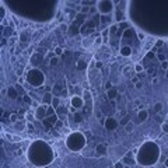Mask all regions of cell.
Returning a JSON list of instances; mask_svg holds the SVG:
<instances>
[{"label": "cell", "mask_w": 168, "mask_h": 168, "mask_svg": "<svg viewBox=\"0 0 168 168\" xmlns=\"http://www.w3.org/2000/svg\"><path fill=\"white\" fill-rule=\"evenodd\" d=\"M27 156H28V160L32 162L34 165L45 167V165H49L52 162L55 154H53L52 149L49 147V144H46L42 140H37L28 147Z\"/></svg>", "instance_id": "cell-1"}, {"label": "cell", "mask_w": 168, "mask_h": 168, "mask_svg": "<svg viewBox=\"0 0 168 168\" xmlns=\"http://www.w3.org/2000/svg\"><path fill=\"white\" fill-rule=\"evenodd\" d=\"M158 158H160V147L154 141H146L136 154L137 164L143 165V167L154 165L158 161Z\"/></svg>", "instance_id": "cell-2"}, {"label": "cell", "mask_w": 168, "mask_h": 168, "mask_svg": "<svg viewBox=\"0 0 168 168\" xmlns=\"http://www.w3.org/2000/svg\"><path fill=\"white\" fill-rule=\"evenodd\" d=\"M66 146L67 149H70L72 151H80L83 150V147L85 146V137L81 132H73L67 136L66 139Z\"/></svg>", "instance_id": "cell-3"}, {"label": "cell", "mask_w": 168, "mask_h": 168, "mask_svg": "<svg viewBox=\"0 0 168 168\" xmlns=\"http://www.w3.org/2000/svg\"><path fill=\"white\" fill-rule=\"evenodd\" d=\"M44 80H45L44 73L41 72V70H38V69H31L27 74V81L31 84L32 87H39V85H42Z\"/></svg>", "instance_id": "cell-4"}, {"label": "cell", "mask_w": 168, "mask_h": 168, "mask_svg": "<svg viewBox=\"0 0 168 168\" xmlns=\"http://www.w3.org/2000/svg\"><path fill=\"white\" fill-rule=\"evenodd\" d=\"M97 10L100 11L101 14L108 16L113 10V3L112 1H97Z\"/></svg>", "instance_id": "cell-5"}, {"label": "cell", "mask_w": 168, "mask_h": 168, "mask_svg": "<svg viewBox=\"0 0 168 168\" xmlns=\"http://www.w3.org/2000/svg\"><path fill=\"white\" fill-rule=\"evenodd\" d=\"M48 108H49V105H45V104L38 105L37 111H35V118L39 119V121H45V115H46V112H48Z\"/></svg>", "instance_id": "cell-6"}, {"label": "cell", "mask_w": 168, "mask_h": 168, "mask_svg": "<svg viewBox=\"0 0 168 168\" xmlns=\"http://www.w3.org/2000/svg\"><path fill=\"white\" fill-rule=\"evenodd\" d=\"M118 125H119V122L112 116L106 118L105 121H104V128H105L106 130H115V129L118 128Z\"/></svg>", "instance_id": "cell-7"}, {"label": "cell", "mask_w": 168, "mask_h": 168, "mask_svg": "<svg viewBox=\"0 0 168 168\" xmlns=\"http://www.w3.org/2000/svg\"><path fill=\"white\" fill-rule=\"evenodd\" d=\"M70 104L74 109H81L84 106V100L80 97V95H73L72 100H70Z\"/></svg>", "instance_id": "cell-8"}, {"label": "cell", "mask_w": 168, "mask_h": 168, "mask_svg": "<svg viewBox=\"0 0 168 168\" xmlns=\"http://www.w3.org/2000/svg\"><path fill=\"white\" fill-rule=\"evenodd\" d=\"M121 161H122L125 165H130V167H132V165H134V164L137 162V161H136V158H134L133 151H129L126 156H123V158L121 160Z\"/></svg>", "instance_id": "cell-9"}, {"label": "cell", "mask_w": 168, "mask_h": 168, "mask_svg": "<svg viewBox=\"0 0 168 168\" xmlns=\"http://www.w3.org/2000/svg\"><path fill=\"white\" fill-rule=\"evenodd\" d=\"M121 55L122 56H126V57H129V56H132V48L130 46H128V45H123V46H121Z\"/></svg>", "instance_id": "cell-10"}, {"label": "cell", "mask_w": 168, "mask_h": 168, "mask_svg": "<svg viewBox=\"0 0 168 168\" xmlns=\"http://www.w3.org/2000/svg\"><path fill=\"white\" fill-rule=\"evenodd\" d=\"M106 95H108V98H109V100H115L118 95H119L118 88H116V87H112L111 90H108V91H106Z\"/></svg>", "instance_id": "cell-11"}, {"label": "cell", "mask_w": 168, "mask_h": 168, "mask_svg": "<svg viewBox=\"0 0 168 168\" xmlns=\"http://www.w3.org/2000/svg\"><path fill=\"white\" fill-rule=\"evenodd\" d=\"M137 118H139L140 122L147 121V118H149V111H147V109H140L139 113H137Z\"/></svg>", "instance_id": "cell-12"}, {"label": "cell", "mask_w": 168, "mask_h": 168, "mask_svg": "<svg viewBox=\"0 0 168 168\" xmlns=\"http://www.w3.org/2000/svg\"><path fill=\"white\" fill-rule=\"evenodd\" d=\"M52 100H53V94H52V93H45L44 94V104L45 105H50V104H52Z\"/></svg>", "instance_id": "cell-13"}, {"label": "cell", "mask_w": 168, "mask_h": 168, "mask_svg": "<svg viewBox=\"0 0 168 168\" xmlns=\"http://www.w3.org/2000/svg\"><path fill=\"white\" fill-rule=\"evenodd\" d=\"M95 151H97L98 156H105L106 154V147L104 144H98L97 147H95Z\"/></svg>", "instance_id": "cell-14"}, {"label": "cell", "mask_w": 168, "mask_h": 168, "mask_svg": "<svg viewBox=\"0 0 168 168\" xmlns=\"http://www.w3.org/2000/svg\"><path fill=\"white\" fill-rule=\"evenodd\" d=\"M134 129V122H132V121H129L126 125H125V130H126V133H132Z\"/></svg>", "instance_id": "cell-15"}, {"label": "cell", "mask_w": 168, "mask_h": 168, "mask_svg": "<svg viewBox=\"0 0 168 168\" xmlns=\"http://www.w3.org/2000/svg\"><path fill=\"white\" fill-rule=\"evenodd\" d=\"M7 94H9V97L13 98V100H16L17 98V91H16L14 87H9V88H7Z\"/></svg>", "instance_id": "cell-16"}, {"label": "cell", "mask_w": 168, "mask_h": 168, "mask_svg": "<svg viewBox=\"0 0 168 168\" xmlns=\"http://www.w3.org/2000/svg\"><path fill=\"white\" fill-rule=\"evenodd\" d=\"M60 105V100H59V97H53V100H52V104H50V106L53 108V109H56L57 106Z\"/></svg>", "instance_id": "cell-17"}, {"label": "cell", "mask_w": 168, "mask_h": 168, "mask_svg": "<svg viewBox=\"0 0 168 168\" xmlns=\"http://www.w3.org/2000/svg\"><path fill=\"white\" fill-rule=\"evenodd\" d=\"M162 111V102H156V105H154V112L158 113V112Z\"/></svg>", "instance_id": "cell-18"}, {"label": "cell", "mask_w": 168, "mask_h": 168, "mask_svg": "<svg viewBox=\"0 0 168 168\" xmlns=\"http://www.w3.org/2000/svg\"><path fill=\"white\" fill-rule=\"evenodd\" d=\"M11 34H13V28L6 27V28H4V31H3V35H4V37H10Z\"/></svg>", "instance_id": "cell-19"}, {"label": "cell", "mask_w": 168, "mask_h": 168, "mask_svg": "<svg viewBox=\"0 0 168 168\" xmlns=\"http://www.w3.org/2000/svg\"><path fill=\"white\" fill-rule=\"evenodd\" d=\"M161 129L164 133H168V121H165V122L161 123Z\"/></svg>", "instance_id": "cell-20"}, {"label": "cell", "mask_w": 168, "mask_h": 168, "mask_svg": "<svg viewBox=\"0 0 168 168\" xmlns=\"http://www.w3.org/2000/svg\"><path fill=\"white\" fill-rule=\"evenodd\" d=\"M7 137L10 139V141H21L20 136H10V134H7Z\"/></svg>", "instance_id": "cell-21"}, {"label": "cell", "mask_w": 168, "mask_h": 168, "mask_svg": "<svg viewBox=\"0 0 168 168\" xmlns=\"http://www.w3.org/2000/svg\"><path fill=\"white\" fill-rule=\"evenodd\" d=\"M134 72H136V73H141V72H143V66H141L140 63L134 65Z\"/></svg>", "instance_id": "cell-22"}, {"label": "cell", "mask_w": 168, "mask_h": 168, "mask_svg": "<svg viewBox=\"0 0 168 168\" xmlns=\"http://www.w3.org/2000/svg\"><path fill=\"white\" fill-rule=\"evenodd\" d=\"M57 65V56H55V57H52L49 60V66H56Z\"/></svg>", "instance_id": "cell-23"}, {"label": "cell", "mask_w": 168, "mask_h": 168, "mask_svg": "<svg viewBox=\"0 0 168 168\" xmlns=\"http://www.w3.org/2000/svg\"><path fill=\"white\" fill-rule=\"evenodd\" d=\"M62 53H63V49H62L60 46H56V48H55V55L56 56H60Z\"/></svg>", "instance_id": "cell-24"}, {"label": "cell", "mask_w": 168, "mask_h": 168, "mask_svg": "<svg viewBox=\"0 0 168 168\" xmlns=\"http://www.w3.org/2000/svg\"><path fill=\"white\" fill-rule=\"evenodd\" d=\"M10 121L13 123H17V121H18V116H17L16 113H13V115H10Z\"/></svg>", "instance_id": "cell-25"}, {"label": "cell", "mask_w": 168, "mask_h": 168, "mask_svg": "<svg viewBox=\"0 0 168 168\" xmlns=\"http://www.w3.org/2000/svg\"><path fill=\"white\" fill-rule=\"evenodd\" d=\"M4 14H6L4 6H1V7H0V16H1V18H0V20H3V18H4Z\"/></svg>", "instance_id": "cell-26"}, {"label": "cell", "mask_w": 168, "mask_h": 168, "mask_svg": "<svg viewBox=\"0 0 168 168\" xmlns=\"http://www.w3.org/2000/svg\"><path fill=\"white\" fill-rule=\"evenodd\" d=\"M77 67H78V69H85V63H84L83 60L77 62Z\"/></svg>", "instance_id": "cell-27"}, {"label": "cell", "mask_w": 168, "mask_h": 168, "mask_svg": "<svg viewBox=\"0 0 168 168\" xmlns=\"http://www.w3.org/2000/svg\"><path fill=\"white\" fill-rule=\"evenodd\" d=\"M161 67L164 69V70H168V62H167V60L161 62Z\"/></svg>", "instance_id": "cell-28"}, {"label": "cell", "mask_w": 168, "mask_h": 168, "mask_svg": "<svg viewBox=\"0 0 168 168\" xmlns=\"http://www.w3.org/2000/svg\"><path fill=\"white\" fill-rule=\"evenodd\" d=\"M123 165H125V164H123L122 161H116L115 162V168H123Z\"/></svg>", "instance_id": "cell-29"}, {"label": "cell", "mask_w": 168, "mask_h": 168, "mask_svg": "<svg viewBox=\"0 0 168 168\" xmlns=\"http://www.w3.org/2000/svg\"><path fill=\"white\" fill-rule=\"evenodd\" d=\"M122 18H123L122 13H121V11H118V13H116V21H122Z\"/></svg>", "instance_id": "cell-30"}, {"label": "cell", "mask_w": 168, "mask_h": 168, "mask_svg": "<svg viewBox=\"0 0 168 168\" xmlns=\"http://www.w3.org/2000/svg\"><path fill=\"white\" fill-rule=\"evenodd\" d=\"M34 118H35V113H34V115H32V112H28L27 113V119L28 121H32Z\"/></svg>", "instance_id": "cell-31"}, {"label": "cell", "mask_w": 168, "mask_h": 168, "mask_svg": "<svg viewBox=\"0 0 168 168\" xmlns=\"http://www.w3.org/2000/svg\"><path fill=\"white\" fill-rule=\"evenodd\" d=\"M95 67H97V69H101V67H102V62H95Z\"/></svg>", "instance_id": "cell-32"}, {"label": "cell", "mask_w": 168, "mask_h": 168, "mask_svg": "<svg viewBox=\"0 0 168 168\" xmlns=\"http://www.w3.org/2000/svg\"><path fill=\"white\" fill-rule=\"evenodd\" d=\"M59 91H60V87H59V85H55V87H53V93H57V94H59Z\"/></svg>", "instance_id": "cell-33"}, {"label": "cell", "mask_w": 168, "mask_h": 168, "mask_svg": "<svg viewBox=\"0 0 168 168\" xmlns=\"http://www.w3.org/2000/svg\"><path fill=\"white\" fill-rule=\"evenodd\" d=\"M27 128H28V130H34V126H32V123H29V122L27 123Z\"/></svg>", "instance_id": "cell-34"}, {"label": "cell", "mask_w": 168, "mask_h": 168, "mask_svg": "<svg viewBox=\"0 0 168 168\" xmlns=\"http://www.w3.org/2000/svg\"><path fill=\"white\" fill-rule=\"evenodd\" d=\"M25 80H27V78H24V77H20V78H18V83H20V84H24V81H25Z\"/></svg>", "instance_id": "cell-35"}, {"label": "cell", "mask_w": 168, "mask_h": 168, "mask_svg": "<svg viewBox=\"0 0 168 168\" xmlns=\"http://www.w3.org/2000/svg\"><path fill=\"white\" fill-rule=\"evenodd\" d=\"M147 57L153 59V57H154V53H153V52H149V53H147Z\"/></svg>", "instance_id": "cell-36"}, {"label": "cell", "mask_w": 168, "mask_h": 168, "mask_svg": "<svg viewBox=\"0 0 168 168\" xmlns=\"http://www.w3.org/2000/svg\"><path fill=\"white\" fill-rule=\"evenodd\" d=\"M81 11H83V13H87V11H90V9L85 6V7H83V9H81Z\"/></svg>", "instance_id": "cell-37"}, {"label": "cell", "mask_w": 168, "mask_h": 168, "mask_svg": "<svg viewBox=\"0 0 168 168\" xmlns=\"http://www.w3.org/2000/svg\"><path fill=\"white\" fill-rule=\"evenodd\" d=\"M134 105H139L140 106V100H134Z\"/></svg>", "instance_id": "cell-38"}, {"label": "cell", "mask_w": 168, "mask_h": 168, "mask_svg": "<svg viewBox=\"0 0 168 168\" xmlns=\"http://www.w3.org/2000/svg\"><path fill=\"white\" fill-rule=\"evenodd\" d=\"M157 46H160V45H162V41H161V39H160V41H157Z\"/></svg>", "instance_id": "cell-39"}, {"label": "cell", "mask_w": 168, "mask_h": 168, "mask_svg": "<svg viewBox=\"0 0 168 168\" xmlns=\"http://www.w3.org/2000/svg\"><path fill=\"white\" fill-rule=\"evenodd\" d=\"M158 59H160V60H162V62H164V56H162V55H158Z\"/></svg>", "instance_id": "cell-40"}, {"label": "cell", "mask_w": 168, "mask_h": 168, "mask_svg": "<svg viewBox=\"0 0 168 168\" xmlns=\"http://www.w3.org/2000/svg\"><path fill=\"white\" fill-rule=\"evenodd\" d=\"M167 76H168V70H167Z\"/></svg>", "instance_id": "cell-41"}]
</instances>
